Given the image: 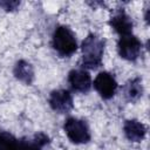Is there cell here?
I'll return each mask as SVG.
<instances>
[{"instance_id":"cell-12","label":"cell","mask_w":150,"mask_h":150,"mask_svg":"<svg viewBox=\"0 0 150 150\" xmlns=\"http://www.w3.org/2000/svg\"><path fill=\"white\" fill-rule=\"evenodd\" d=\"M19 141L9 132H0V150H18Z\"/></svg>"},{"instance_id":"cell-3","label":"cell","mask_w":150,"mask_h":150,"mask_svg":"<svg viewBox=\"0 0 150 150\" xmlns=\"http://www.w3.org/2000/svg\"><path fill=\"white\" fill-rule=\"evenodd\" d=\"M64 132L67 134L68 138L76 144L87 143L90 139V131L87 123L82 120L69 117L63 125Z\"/></svg>"},{"instance_id":"cell-4","label":"cell","mask_w":150,"mask_h":150,"mask_svg":"<svg viewBox=\"0 0 150 150\" xmlns=\"http://www.w3.org/2000/svg\"><path fill=\"white\" fill-rule=\"evenodd\" d=\"M118 53L121 57L125 60H129V61L136 60L141 53L139 40L131 34L122 35L118 41Z\"/></svg>"},{"instance_id":"cell-8","label":"cell","mask_w":150,"mask_h":150,"mask_svg":"<svg viewBox=\"0 0 150 150\" xmlns=\"http://www.w3.org/2000/svg\"><path fill=\"white\" fill-rule=\"evenodd\" d=\"M124 134L131 142H141L146 132V128L143 123L136 120H129L124 124Z\"/></svg>"},{"instance_id":"cell-9","label":"cell","mask_w":150,"mask_h":150,"mask_svg":"<svg viewBox=\"0 0 150 150\" xmlns=\"http://www.w3.org/2000/svg\"><path fill=\"white\" fill-rule=\"evenodd\" d=\"M110 26L118 34H121V36L130 34L132 29V22L123 11H120L112 15V18L110 19Z\"/></svg>"},{"instance_id":"cell-6","label":"cell","mask_w":150,"mask_h":150,"mask_svg":"<svg viewBox=\"0 0 150 150\" xmlns=\"http://www.w3.org/2000/svg\"><path fill=\"white\" fill-rule=\"evenodd\" d=\"M49 104L57 112H67L73 108V98L67 90H55L49 96Z\"/></svg>"},{"instance_id":"cell-10","label":"cell","mask_w":150,"mask_h":150,"mask_svg":"<svg viewBox=\"0 0 150 150\" xmlns=\"http://www.w3.org/2000/svg\"><path fill=\"white\" fill-rule=\"evenodd\" d=\"M14 75L16 79L25 83H30L34 76L32 66L26 61H19L14 67Z\"/></svg>"},{"instance_id":"cell-14","label":"cell","mask_w":150,"mask_h":150,"mask_svg":"<svg viewBox=\"0 0 150 150\" xmlns=\"http://www.w3.org/2000/svg\"><path fill=\"white\" fill-rule=\"evenodd\" d=\"M0 6L5 7L7 11H12L18 6V2H9V4L8 2H0Z\"/></svg>"},{"instance_id":"cell-13","label":"cell","mask_w":150,"mask_h":150,"mask_svg":"<svg viewBox=\"0 0 150 150\" xmlns=\"http://www.w3.org/2000/svg\"><path fill=\"white\" fill-rule=\"evenodd\" d=\"M143 89H142V82L139 79H134L131 80L127 87H125V95L128 96L129 100H137L138 97L142 96Z\"/></svg>"},{"instance_id":"cell-5","label":"cell","mask_w":150,"mask_h":150,"mask_svg":"<svg viewBox=\"0 0 150 150\" xmlns=\"http://www.w3.org/2000/svg\"><path fill=\"white\" fill-rule=\"evenodd\" d=\"M94 87L103 98H110L115 95V91L117 89V82L111 74L102 71L94 80Z\"/></svg>"},{"instance_id":"cell-1","label":"cell","mask_w":150,"mask_h":150,"mask_svg":"<svg viewBox=\"0 0 150 150\" xmlns=\"http://www.w3.org/2000/svg\"><path fill=\"white\" fill-rule=\"evenodd\" d=\"M104 42L95 34L88 35L82 43V62L88 68H96L101 64Z\"/></svg>"},{"instance_id":"cell-11","label":"cell","mask_w":150,"mask_h":150,"mask_svg":"<svg viewBox=\"0 0 150 150\" xmlns=\"http://www.w3.org/2000/svg\"><path fill=\"white\" fill-rule=\"evenodd\" d=\"M48 143V137L43 134H39L30 141H19L18 150H41L43 145Z\"/></svg>"},{"instance_id":"cell-2","label":"cell","mask_w":150,"mask_h":150,"mask_svg":"<svg viewBox=\"0 0 150 150\" xmlns=\"http://www.w3.org/2000/svg\"><path fill=\"white\" fill-rule=\"evenodd\" d=\"M53 47L62 56L71 55L77 48L75 35L66 26L57 27L53 34Z\"/></svg>"},{"instance_id":"cell-7","label":"cell","mask_w":150,"mask_h":150,"mask_svg":"<svg viewBox=\"0 0 150 150\" xmlns=\"http://www.w3.org/2000/svg\"><path fill=\"white\" fill-rule=\"evenodd\" d=\"M69 84L75 91L87 93L91 87V79L88 71L83 69H74L69 73L68 76Z\"/></svg>"}]
</instances>
